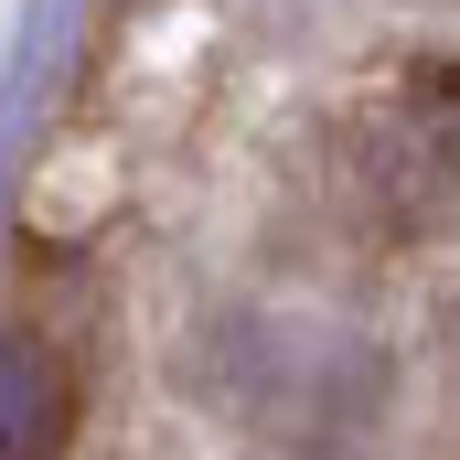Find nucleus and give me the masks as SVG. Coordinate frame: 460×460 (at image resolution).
Returning <instances> with one entry per match:
<instances>
[{"label": "nucleus", "mask_w": 460, "mask_h": 460, "mask_svg": "<svg viewBox=\"0 0 460 460\" xmlns=\"http://www.w3.org/2000/svg\"><path fill=\"white\" fill-rule=\"evenodd\" d=\"M65 418H75V385L43 343H0V460H54L65 450Z\"/></svg>", "instance_id": "obj_1"}]
</instances>
